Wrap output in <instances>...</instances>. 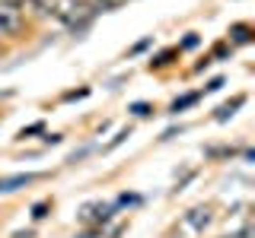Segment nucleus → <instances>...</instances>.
<instances>
[{
    "label": "nucleus",
    "instance_id": "20e7f679",
    "mask_svg": "<svg viewBox=\"0 0 255 238\" xmlns=\"http://www.w3.org/2000/svg\"><path fill=\"white\" fill-rule=\"evenodd\" d=\"M112 213H115V207H112V203H96V207H86V210H83V219H86V222H109Z\"/></svg>",
    "mask_w": 255,
    "mask_h": 238
},
{
    "label": "nucleus",
    "instance_id": "7ed1b4c3",
    "mask_svg": "<svg viewBox=\"0 0 255 238\" xmlns=\"http://www.w3.org/2000/svg\"><path fill=\"white\" fill-rule=\"evenodd\" d=\"M32 181H38L35 172H26V175H10V178H0V194H13V190L32 185Z\"/></svg>",
    "mask_w": 255,
    "mask_h": 238
},
{
    "label": "nucleus",
    "instance_id": "0eeeda50",
    "mask_svg": "<svg viewBox=\"0 0 255 238\" xmlns=\"http://www.w3.org/2000/svg\"><path fill=\"white\" fill-rule=\"evenodd\" d=\"M131 111L144 118V114H150V105H144V102H137V105H131Z\"/></svg>",
    "mask_w": 255,
    "mask_h": 238
},
{
    "label": "nucleus",
    "instance_id": "f03ea898",
    "mask_svg": "<svg viewBox=\"0 0 255 238\" xmlns=\"http://www.w3.org/2000/svg\"><path fill=\"white\" fill-rule=\"evenodd\" d=\"M19 26H23V13L16 10V6H0V32H16Z\"/></svg>",
    "mask_w": 255,
    "mask_h": 238
},
{
    "label": "nucleus",
    "instance_id": "6e6552de",
    "mask_svg": "<svg viewBox=\"0 0 255 238\" xmlns=\"http://www.w3.org/2000/svg\"><path fill=\"white\" fill-rule=\"evenodd\" d=\"M236 42H249V29L246 26H236Z\"/></svg>",
    "mask_w": 255,
    "mask_h": 238
},
{
    "label": "nucleus",
    "instance_id": "423d86ee",
    "mask_svg": "<svg viewBox=\"0 0 255 238\" xmlns=\"http://www.w3.org/2000/svg\"><path fill=\"white\" fill-rule=\"evenodd\" d=\"M194 102H198V95H185V99H179V102H172V111H182V108H189V105H194Z\"/></svg>",
    "mask_w": 255,
    "mask_h": 238
},
{
    "label": "nucleus",
    "instance_id": "1a4fd4ad",
    "mask_svg": "<svg viewBox=\"0 0 255 238\" xmlns=\"http://www.w3.org/2000/svg\"><path fill=\"white\" fill-rule=\"evenodd\" d=\"M99 3H102V10H105V6H118L122 0H99Z\"/></svg>",
    "mask_w": 255,
    "mask_h": 238
},
{
    "label": "nucleus",
    "instance_id": "39448f33",
    "mask_svg": "<svg viewBox=\"0 0 255 238\" xmlns=\"http://www.w3.org/2000/svg\"><path fill=\"white\" fill-rule=\"evenodd\" d=\"M207 222H211L207 210H191V213H189V226H191V229H204Z\"/></svg>",
    "mask_w": 255,
    "mask_h": 238
},
{
    "label": "nucleus",
    "instance_id": "f257e3e1",
    "mask_svg": "<svg viewBox=\"0 0 255 238\" xmlns=\"http://www.w3.org/2000/svg\"><path fill=\"white\" fill-rule=\"evenodd\" d=\"M55 13L70 26V29H83V26L90 23V16H93V6H86L83 0H58Z\"/></svg>",
    "mask_w": 255,
    "mask_h": 238
}]
</instances>
